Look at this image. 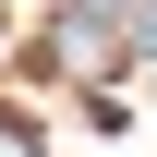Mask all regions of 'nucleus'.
I'll return each instance as SVG.
<instances>
[{"label":"nucleus","instance_id":"1","mask_svg":"<svg viewBox=\"0 0 157 157\" xmlns=\"http://www.w3.org/2000/svg\"><path fill=\"white\" fill-rule=\"evenodd\" d=\"M48 60L97 97V121L121 109V24H97V12H48Z\"/></svg>","mask_w":157,"mask_h":157},{"label":"nucleus","instance_id":"2","mask_svg":"<svg viewBox=\"0 0 157 157\" xmlns=\"http://www.w3.org/2000/svg\"><path fill=\"white\" fill-rule=\"evenodd\" d=\"M121 48H145V60H157V0H133V24H121Z\"/></svg>","mask_w":157,"mask_h":157},{"label":"nucleus","instance_id":"3","mask_svg":"<svg viewBox=\"0 0 157 157\" xmlns=\"http://www.w3.org/2000/svg\"><path fill=\"white\" fill-rule=\"evenodd\" d=\"M0 157H48V145H36V133H12V121H0Z\"/></svg>","mask_w":157,"mask_h":157}]
</instances>
